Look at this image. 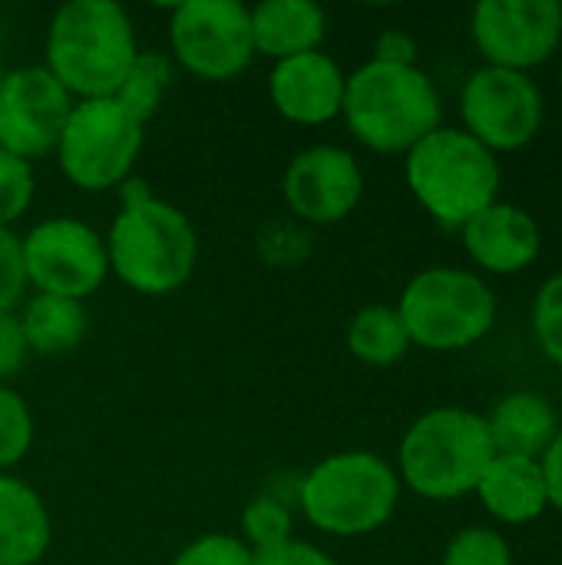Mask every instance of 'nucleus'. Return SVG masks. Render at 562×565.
<instances>
[{"label":"nucleus","mask_w":562,"mask_h":565,"mask_svg":"<svg viewBox=\"0 0 562 565\" xmlns=\"http://www.w3.org/2000/svg\"><path fill=\"white\" fill-rule=\"evenodd\" d=\"M142 149V122L113 96L76 99L56 142L63 175L86 189L103 192L119 185Z\"/></svg>","instance_id":"6e6552de"},{"label":"nucleus","mask_w":562,"mask_h":565,"mask_svg":"<svg viewBox=\"0 0 562 565\" xmlns=\"http://www.w3.org/2000/svg\"><path fill=\"white\" fill-rule=\"evenodd\" d=\"M298 500L315 530L328 536H368L394 516L401 477L371 450H344L308 470Z\"/></svg>","instance_id":"423d86ee"},{"label":"nucleus","mask_w":562,"mask_h":565,"mask_svg":"<svg viewBox=\"0 0 562 565\" xmlns=\"http://www.w3.org/2000/svg\"><path fill=\"white\" fill-rule=\"evenodd\" d=\"M328 17L311 0H265L252 10V43L255 53L275 63L311 53L321 46Z\"/></svg>","instance_id":"6ab92c4d"},{"label":"nucleus","mask_w":562,"mask_h":565,"mask_svg":"<svg viewBox=\"0 0 562 565\" xmlns=\"http://www.w3.org/2000/svg\"><path fill=\"white\" fill-rule=\"evenodd\" d=\"M166 86H169V60L156 50H142L136 56V63L129 66L123 86L113 93V99L119 106H126L146 126L156 116V109L162 106Z\"/></svg>","instance_id":"5701e85b"},{"label":"nucleus","mask_w":562,"mask_h":565,"mask_svg":"<svg viewBox=\"0 0 562 565\" xmlns=\"http://www.w3.org/2000/svg\"><path fill=\"white\" fill-rule=\"evenodd\" d=\"M242 533L252 543V553L275 550L291 540V513L278 500L258 497L242 510Z\"/></svg>","instance_id":"a878e982"},{"label":"nucleus","mask_w":562,"mask_h":565,"mask_svg":"<svg viewBox=\"0 0 562 565\" xmlns=\"http://www.w3.org/2000/svg\"><path fill=\"white\" fill-rule=\"evenodd\" d=\"M494 444L484 414L464 407H437L417 417L397 450V477L417 497L447 503L477 490Z\"/></svg>","instance_id":"39448f33"},{"label":"nucleus","mask_w":562,"mask_h":565,"mask_svg":"<svg viewBox=\"0 0 562 565\" xmlns=\"http://www.w3.org/2000/svg\"><path fill=\"white\" fill-rule=\"evenodd\" d=\"M474 493L480 497L484 510L507 526H527L550 510L540 460L527 457L494 454Z\"/></svg>","instance_id":"f3484780"},{"label":"nucleus","mask_w":562,"mask_h":565,"mask_svg":"<svg viewBox=\"0 0 562 565\" xmlns=\"http://www.w3.org/2000/svg\"><path fill=\"white\" fill-rule=\"evenodd\" d=\"M533 338L543 358L562 367V271L547 278L533 298Z\"/></svg>","instance_id":"bb28decb"},{"label":"nucleus","mask_w":562,"mask_h":565,"mask_svg":"<svg viewBox=\"0 0 562 565\" xmlns=\"http://www.w3.org/2000/svg\"><path fill=\"white\" fill-rule=\"evenodd\" d=\"M397 315L411 344L437 354L480 344L497 324L494 288L467 268H424L401 291Z\"/></svg>","instance_id":"0eeeda50"},{"label":"nucleus","mask_w":562,"mask_h":565,"mask_svg":"<svg viewBox=\"0 0 562 565\" xmlns=\"http://www.w3.org/2000/svg\"><path fill=\"white\" fill-rule=\"evenodd\" d=\"M30 348L20 328V318L13 311H0V381L13 377L23 361H26Z\"/></svg>","instance_id":"7c9ffc66"},{"label":"nucleus","mask_w":562,"mask_h":565,"mask_svg":"<svg viewBox=\"0 0 562 565\" xmlns=\"http://www.w3.org/2000/svg\"><path fill=\"white\" fill-rule=\"evenodd\" d=\"M374 60L397 63V66H417V43L404 30H388L374 43Z\"/></svg>","instance_id":"473e14b6"},{"label":"nucleus","mask_w":562,"mask_h":565,"mask_svg":"<svg viewBox=\"0 0 562 565\" xmlns=\"http://www.w3.org/2000/svg\"><path fill=\"white\" fill-rule=\"evenodd\" d=\"M341 116L358 142L374 152H411L441 126L444 106L421 66L368 60L344 83Z\"/></svg>","instance_id":"7ed1b4c3"},{"label":"nucleus","mask_w":562,"mask_h":565,"mask_svg":"<svg viewBox=\"0 0 562 565\" xmlns=\"http://www.w3.org/2000/svg\"><path fill=\"white\" fill-rule=\"evenodd\" d=\"M444 565H513V550L503 533L490 526H467L447 543Z\"/></svg>","instance_id":"b1692460"},{"label":"nucleus","mask_w":562,"mask_h":565,"mask_svg":"<svg viewBox=\"0 0 562 565\" xmlns=\"http://www.w3.org/2000/svg\"><path fill=\"white\" fill-rule=\"evenodd\" d=\"M470 36L484 66L530 73L562 46L560 0H480L470 13Z\"/></svg>","instance_id":"f8f14e48"},{"label":"nucleus","mask_w":562,"mask_h":565,"mask_svg":"<svg viewBox=\"0 0 562 565\" xmlns=\"http://www.w3.org/2000/svg\"><path fill=\"white\" fill-rule=\"evenodd\" d=\"M33 202V169L30 162L0 149V228L17 222Z\"/></svg>","instance_id":"cd10ccee"},{"label":"nucleus","mask_w":562,"mask_h":565,"mask_svg":"<svg viewBox=\"0 0 562 565\" xmlns=\"http://www.w3.org/2000/svg\"><path fill=\"white\" fill-rule=\"evenodd\" d=\"M176 60L199 79H232L255 60L252 10L238 0H185L172 10Z\"/></svg>","instance_id":"9d476101"},{"label":"nucleus","mask_w":562,"mask_h":565,"mask_svg":"<svg viewBox=\"0 0 562 565\" xmlns=\"http://www.w3.org/2000/svg\"><path fill=\"white\" fill-rule=\"evenodd\" d=\"M50 513L40 493L0 473V565H36L50 550Z\"/></svg>","instance_id":"aec40b11"},{"label":"nucleus","mask_w":562,"mask_h":565,"mask_svg":"<svg viewBox=\"0 0 562 565\" xmlns=\"http://www.w3.org/2000/svg\"><path fill=\"white\" fill-rule=\"evenodd\" d=\"M172 565H252V550L235 536H199L189 543Z\"/></svg>","instance_id":"c85d7f7f"},{"label":"nucleus","mask_w":562,"mask_h":565,"mask_svg":"<svg viewBox=\"0 0 562 565\" xmlns=\"http://www.w3.org/2000/svg\"><path fill=\"white\" fill-rule=\"evenodd\" d=\"M33 444V417L26 401L0 384V473L26 457Z\"/></svg>","instance_id":"393cba45"},{"label":"nucleus","mask_w":562,"mask_h":565,"mask_svg":"<svg viewBox=\"0 0 562 565\" xmlns=\"http://www.w3.org/2000/svg\"><path fill=\"white\" fill-rule=\"evenodd\" d=\"M73 103L46 66L10 70L0 83V149L23 162L53 152Z\"/></svg>","instance_id":"ddd939ff"},{"label":"nucleus","mask_w":562,"mask_h":565,"mask_svg":"<svg viewBox=\"0 0 562 565\" xmlns=\"http://www.w3.org/2000/svg\"><path fill=\"white\" fill-rule=\"evenodd\" d=\"M484 420L490 430L494 454L527 457V460H540L562 427L556 407L537 391H513L500 397Z\"/></svg>","instance_id":"a211bd4d"},{"label":"nucleus","mask_w":562,"mask_h":565,"mask_svg":"<svg viewBox=\"0 0 562 565\" xmlns=\"http://www.w3.org/2000/svg\"><path fill=\"white\" fill-rule=\"evenodd\" d=\"M560 89H562V63H560Z\"/></svg>","instance_id":"c9c22d12"},{"label":"nucleus","mask_w":562,"mask_h":565,"mask_svg":"<svg viewBox=\"0 0 562 565\" xmlns=\"http://www.w3.org/2000/svg\"><path fill=\"white\" fill-rule=\"evenodd\" d=\"M3 76H7V70H3V56H0V83H3Z\"/></svg>","instance_id":"f704fd0d"},{"label":"nucleus","mask_w":562,"mask_h":565,"mask_svg":"<svg viewBox=\"0 0 562 565\" xmlns=\"http://www.w3.org/2000/svg\"><path fill=\"white\" fill-rule=\"evenodd\" d=\"M26 291V271L20 255V238L0 228V311H13Z\"/></svg>","instance_id":"c756f323"},{"label":"nucleus","mask_w":562,"mask_h":565,"mask_svg":"<svg viewBox=\"0 0 562 565\" xmlns=\"http://www.w3.org/2000/svg\"><path fill=\"white\" fill-rule=\"evenodd\" d=\"M348 351L371 367H391L411 351L407 328L391 305H368L348 324Z\"/></svg>","instance_id":"4be33fe9"},{"label":"nucleus","mask_w":562,"mask_h":565,"mask_svg":"<svg viewBox=\"0 0 562 565\" xmlns=\"http://www.w3.org/2000/svg\"><path fill=\"white\" fill-rule=\"evenodd\" d=\"M136 30L113 0H70L46 30V70L76 99L113 96L136 63Z\"/></svg>","instance_id":"f03ea898"},{"label":"nucleus","mask_w":562,"mask_h":565,"mask_svg":"<svg viewBox=\"0 0 562 565\" xmlns=\"http://www.w3.org/2000/svg\"><path fill=\"white\" fill-rule=\"evenodd\" d=\"M103 242L109 271L126 288L152 298L179 291L189 281L199 252L192 222L176 205L149 195L142 182L126 185L123 209Z\"/></svg>","instance_id":"f257e3e1"},{"label":"nucleus","mask_w":562,"mask_h":565,"mask_svg":"<svg viewBox=\"0 0 562 565\" xmlns=\"http://www.w3.org/2000/svg\"><path fill=\"white\" fill-rule=\"evenodd\" d=\"M252 565H338L325 550L301 543V540H288L275 550H262L252 553Z\"/></svg>","instance_id":"2f4dec72"},{"label":"nucleus","mask_w":562,"mask_h":565,"mask_svg":"<svg viewBox=\"0 0 562 565\" xmlns=\"http://www.w3.org/2000/svg\"><path fill=\"white\" fill-rule=\"evenodd\" d=\"M285 205L315 225L348 218L364 195V172L341 146H311L298 152L282 179Z\"/></svg>","instance_id":"4468645a"},{"label":"nucleus","mask_w":562,"mask_h":565,"mask_svg":"<svg viewBox=\"0 0 562 565\" xmlns=\"http://www.w3.org/2000/svg\"><path fill=\"white\" fill-rule=\"evenodd\" d=\"M26 285L36 295L83 301L109 275L106 242L76 218H46L20 238Z\"/></svg>","instance_id":"9b49d317"},{"label":"nucleus","mask_w":562,"mask_h":565,"mask_svg":"<svg viewBox=\"0 0 562 565\" xmlns=\"http://www.w3.org/2000/svg\"><path fill=\"white\" fill-rule=\"evenodd\" d=\"M460 119L464 132H470L494 156L517 152L540 136L547 99L530 73L480 66L464 83Z\"/></svg>","instance_id":"1a4fd4ad"},{"label":"nucleus","mask_w":562,"mask_h":565,"mask_svg":"<svg viewBox=\"0 0 562 565\" xmlns=\"http://www.w3.org/2000/svg\"><path fill=\"white\" fill-rule=\"evenodd\" d=\"M464 248L470 262L490 275H517L527 271L540 252H543V232L537 218L513 205V202H494L484 212H477L460 228Z\"/></svg>","instance_id":"dca6fc26"},{"label":"nucleus","mask_w":562,"mask_h":565,"mask_svg":"<svg viewBox=\"0 0 562 565\" xmlns=\"http://www.w3.org/2000/svg\"><path fill=\"white\" fill-rule=\"evenodd\" d=\"M344 70L321 50L275 63L268 76V96L275 109L298 126H321L341 116Z\"/></svg>","instance_id":"2eb2a0df"},{"label":"nucleus","mask_w":562,"mask_h":565,"mask_svg":"<svg viewBox=\"0 0 562 565\" xmlns=\"http://www.w3.org/2000/svg\"><path fill=\"white\" fill-rule=\"evenodd\" d=\"M540 470H543V483H547V500L550 510L562 513V427L556 440L550 444V450L540 457Z\"/></svg>","instance_id":"72a5a7b5"},{"label":"nucleus","mask_w":562,"mask_h":565,"mask_svg":"<svg viewBox=\"0 0 562 565\" xmlns=\"http://www.w3.org/2000/svg\"><path fill=\"white\" fill-rule=\"evenodd\" d=\"M26 348L36 354H63L73 351L86 331V311L73 298L33 295L17 315Z\"/></svg>","instance_id":"412c9836"},{"label":"nucleus","mask_w":562,"mask_h":565,"mask_svg":"<svg viewBox=\"0 0 562 565\" xmlns=\"http://www.w3.org/2000/svg\"><path fill=\"white\" fill-rule=\"evenodd\" d=\"M404 175L424 212L444 228H464L500 195V159L470 132L437 126L404 159Z\"/></svg>","instance_id":"20e7f679"}]
</instances>
